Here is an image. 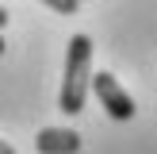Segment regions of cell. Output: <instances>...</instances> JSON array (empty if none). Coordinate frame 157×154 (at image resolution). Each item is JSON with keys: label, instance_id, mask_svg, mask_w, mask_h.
Here are the masks:
<instances>
[{"label": "cell", "instance_id": "5b68a950", "mask_svg": "<svg viewBox=\"0 0 157 154\" xmlns=\"http://www.w3.org/2000/svg\"><path fill=\"white\" fill-rule=\"evenodd\" d=\"M0 154H15V146H12V143H4V139H0Z\"/></svg>", "mask_w": 157, "mask_h": 154}, {"label": "cell", "instance_id": "8992f818", "mask_svg": "<svg viewBox=\"0 0 157 154\" xmlns=\"http://www.w3.org/2000/svg\"><path fill=\"white\" fill-rule=\"evenodd\" d=\"M8 27V8H0V31Z\"/></svg>", "mask_w": 157, "mask_h": 154}, {"label": "cell", "instance_id": "277c9868", "mask_svg": "<svg viewBox=\"0 0 157 154\" xmlns=\"http://www.w3.org/2000/svg\"><path fill=\"white\" fill-rule=\"evenodd\" d=\"M46 8H54V12L61 15H77V8H81V0H42Z\"/></svg>", "mask_w": 157, "mask_h": 154}, {"label": "cell", "instance_id": "7a4b0ae2", "mask_svg": "<svg viewBox=\"0 0 157 154\" xmlns=\"http://www.w3.org/2000/svg\"><path fill=\"white\" fill-rule=\"evenodd\" d=\"M88 92H96V100L104 104V112L111 116V120H130V116L138 112V108H134V100H130V92L123 89V85L115 81V73H107V69L92 73Z\"/></svg>", "mask_w": 157, "mask_h": 154}, {"label": "cell", "instance_id": "3957f363", "mask_svg": "<svg viewBox=\"0 0 157 154\" xmlns=\"http://www.w3.org/2000/svg\"><path fill=\"white\" fill-rule=\"evenodd\" d=\"M35 150L38 154H77L81 150V135L69 127H42L35 135Z\"/></svg>", "mask_w": 157, "mask_h": 154}, {"label": "cell", "instance_id": "6da1fadb", "mask_svg": "<svg viewBox=\"0 0 157 154\" xmlns=\"http://www.w3.org/2000/svg\"><path fill=\"white\" fill-rule=\"evenodd\" d=\"M88 81H92V38L88 35H73L69 46H65V77H61V96H58L65 116L84 112Z\"/></svg>", "mask_w": 157, "mask_h": 154}, {"label": "cell", "instance_id": "52a82bcc", "mask_svg": "<svg viewBox=\"0 0 157 154\" xmlns=\"http://www.w3.org/2000/svg\"><path fill=\"white\" fill-rule=\"evenodd\" d=\"M0 54H4V35H0Z\"/></svg>", "mask_w": 157, "mask_h": 154}]
</instances>
